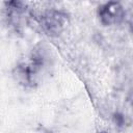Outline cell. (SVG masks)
Segmentation results:
<instances>
[{
  "label": "cell",
  "mask_w": 133,
  "mask_h": 133,
  "mask_svg": "<svg viewBox=\"0 0 133 133\" xmlns=\"http://www.w3.org/2000/svg\"><path fill=\"white\" fill-rule=\"evenodd\" d=\"M113 6H111V3L107 4L103 9H101V18L103 22L106 24H110L112 22H116V19L119 18L121 14V7L117 3H112Z\"/></svg>",
  "instance_id": "6da1fadb"
}]
</instances>
